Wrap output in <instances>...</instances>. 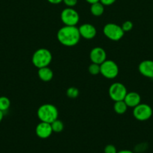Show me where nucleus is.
Segmentation results:
<instances>
[{
  "instance_id": "nucleus-3",
  "label": "nucleus",
  "mask_w": 153,
  "mask_h": 153,
  "mask_svg": "<svg viewBox=\"0 0 153 153\" xmlns=\"http://www.w3.org/2000/svg\"><path fill=\"white\" fill-rule=\"evenodd\" d=\"M52 59L50 51L45 48H40L34 52L32 58V64L38 69L48 67Z\"/></svg>"
},
{
  "instance_id": "nucleus-12",
  "label": "nucleus",
  "mask_w": 153,
  "mask_h": 153,
  "mask_svg": "<svg viewBox=\"0 0 153 153\" xmlns=\"http://www.w3.org/2000/svg\"><path fill=\"white\" fill-rule=\"evenodd\" d=\"M138 70L141 75L146 78L153 79V61L145 60L140 63Z\"/></svg>"
},
{
  "instance_id": "nucleus-10",
  "label": "nucleus",
  "mask_w": 153,
  "mask_h": 153,
  "mask_svg": "<svg viewBox=\"0 0 153 153\" xmlns=\"http://www.w3.org/2000/svg\"><path fill=\"white\" fill-rule=\"evenodd\" d=\"M53 132L51 127V124L48 123L41 122L39 123L35 128L36 135L40 139H46Z\"/></svg>"
},
{
  "instance_id": "nucleus-17",
  "label": "nucleus",
  "mask_w": 153,
  "mask_h": 153,
  "mask_svg": "<svg viewBox=\"0 0 153 153\" xmlns=\"http://www.w3.org/2000/svg\"><path fill=\"white\" fill-rule=\"evenodd\" d=\"M51 127H52L53 132L60 133L63 131L64 126L62 121L59 120L58 119H56L51 123Z\"/></svg>"
},
{
  "instance_id": "nucleus-1",
  "label": "nucleus",
  "mask_w": 153,
  "mask_h": 153,
  "mask_svg": "<svg viewBox=\"0 0 153 153\" xmlns=\"http://www.w3.org/2000/svg\"><path fill=\"white\" fill-rule=\"evenodd\" d=\"M79 29L76 26L64 25L57 32V39L62 45L64 46H74L80 40Z\"/></svg>"
},
{
  "instance_id": "nucleus-16",
  "label": "nucleus",
  "mask_w": 153,
  "mask_h": 153,
  "mask_svg": "<svg viewBox=\"0 0 153 153\" xmlns=\"http://www.w3.org/2000/svg\"><path fill=\"white\" fill-rule=\"evenodd\" d=\"M128 106L126 103L124 102V100H121V101L115 102L113 105V109L115 112L118 114H123L126 112L128 109Z\"/></svg>"
},
{
  "instance_id": "nucleus-6",
  "label": "nucleus",
  "mask_w": 153,
  "mask_h": 153,
  "mask_svg": "<svg viewBox=\"0 0 153 153\" xmlns=\"http://www.w3.org/2000/svg\"><path fill=\"white\" fill-rule=\"evenodd\" d=\"M60 17L64 25L76 26L80 20L79 13L73 7H66L63 9L61 12Z\"/></svg>"
},
{
  "instance_id": "nucleus-19",
  "label": "nucleus",
  "mask_w": 153,
  "mask_h": 153,
  "mask_svg": "<svg viewBox=\"0 0 153 153\" xmlns=\"http://www.w3.org/2000/svg\"><path fill=\"white\" fill-rule=\"evenodd\" d=\"M88 70L89 73L93 76H96V75L99 74L100 71V65L98 64H94V63H92L88 67Z\"/></svg>"
},
{
  "instance_id": "nucleus-25",
  "label": "nucleus",
  "mask_w": 153,
  "mask_h": 153,
  "mask_svg": "<svg viewBox=\"0 0 153 153\" xmlns=\"http://www.w3.org/2000/svg\"><path fill=\"white\" fill-rule=\"evenodd\" d=\"M47 1L52 4H59V3L62 2L63 0H47Z\"/></svg>"
},
{
  "instance_id": "nucleus-24",
  "label": "nucleus",
  "mask_w": 153,
  "mask_h": 153,
  "mask_svg": "<svg viewBox=\"0 0 153 153\" xmlns=\"http://www.w3.org/2000/svg\"><path fill=\"white\" fill-rule=\"evenodd\" d=\"M116 0H100V2L104 4V6H110L115 3Z\"/></svg>"
},
{
  "instance_id": "nucleus-7",
  "label": "nucleus",
  "mask_w": 153,
  "mask_h": 153,
  "mask_svg": "<svg viewBox=\"0 0 153 153\" xmlns=\"http://www.w3.org/2000/svg\"><path fill=\"white\" fill-rule=\"evenodd\" d=\"M128 91L126 87L120 82L112 84L109 88V95L114 102L124 100Z\"/></svg>"
},
{
  "instance_id": "nucleus-13",
  "label": "nucleus",
  "mask_w": 153,
  "mask_h": 153,
  "mask_svg": "<svg viewBox=\"0 0 153 153\" xmlns=\"http://www.w3.org/2000/svg\"><path fill=\"white\" fill-rule=\"evenodd\" d=\"M124 102L126 103L128 107L134 108L140 103L141 97L139 94L136 92L127 93L124 99Z\"/></svg>"
},
{
  "instance_id": "nucleus-4",
  "label": "nucleus",
  "mask_w": 153,
  "mask_h": 153,
  "mask_svg": "<svg viewBox=\"0 0 153 153\" xmlns=\"http://www.w3.org/2000/svg\"><path fill=\"white\" fill-rule=\"evenodd\" d=\"M103 32L108 39L113 41L120 40L124 34L122 27L112 22H110L104 25L103 28Z\"/></svg>"
},
{
  "instance_id": "nucleus-9",
  "label": "nucleus",
  "mask_w": 153,
  "mask_h": 153,
  "mask_svg": "<svg viewBox=\"0 0 153 153\" xmlns=\"http://www.w3.org/2000/svg\"><path fill=\"white\" fill-rule=\"evenodd\" d=\"M89 58L92 63L101 64L106 60V53L104 49L101 47H94L91 50L89 53Z\"/></svg>"
},
{
  "instance_id": "nucleus-22",
  "label": "nucleus",
  "mask_w": 153,
  "mask_h": 153,
  "mask_svg": "<svg viewBox=\"0 0 153 153\" xmlns=\"http://www.w3.org/2000/svg\"><path fill=\"white\" fill-rule=\"evenodd\" d=\"M104 152V153H117V150L114 145L109 144L105 146Z\"/></svg>"
},
{
  "instance_id": "nucleus-28",
  "label": "nucleus",
  "mask_w": 153,
  "mask_h": 153,
  "mask_svg": "<svg viewBox=\"0 0 153 153\" xmlns=\"http://www.w3.org/2000/svg\"><path fill=\"white\" fill-rule=\"evenodd\" d=\"M3 117H4V112H2V111H0V123L2 121Z\"/></svg>"
},
{
  "instance_id": "nucleus-15",
  "label": "nucleus",
  "mask_w": 153,
  "mask_h": 153,
  "mask_svg": "<svg viewBox=\"0 0 153 153\" xmlns=\"http://www.w3.org/2000/svg\"><path fill=\"white\" fill-rule=\"evenodd\" d=\"M90 11H91L92 14L94 16H101L104 11V5L100 1L93 3L91 4Z\"/></svg>"
},
{
  "instance_id": "nucleus-20",
  "label": "nucleus",
  "mask_w": 153,
  "mask_h": 153,
  "mask_svg": "<svg viewBox=\"0 0 153 153\" xmlns=\"http://www.w3.org/2000/svg\"><path fill=\"white\" fill-rule=\"evenodd\" d=\"M66 95L70 99H75L79 96V90L75 87H70L66 91Z\"/></svg>"
},
{
  "instance_id": "nucleus-27",
  "label": "nucleus",
  "mask_w": 153,
  "mask_h": 153,
  "mask_svg": "<svg viewBox=\"0 0 153 153\" xmlns=\"http://www.w3.org/2000/svg\"><path fill=\"white\" fill-rule=\"evenodd\" d=\"M86 1H87L88 3H89V4H93V3H95V2H98V1H100V0H86Z\"/></svg>"
},
{
  "instance_id": "nucleus-14",
  "label": "nucleus",
  "mask_w": 153,
  "mask_h": 153,
  "mask_svg": "<svg viewBox=\"0 0 153 153\" xmlns=\"http://www.w3.org/2000/svg\"><path fill=\"white\" fill-rule=\"evenodd\" d=\"M38 76L40 80L47 82L52 80V77H53V73L49 67H45L38 69Z\"/></svg>"
},
{
  "instance_id": "nucleus-26",
  "label": "nucleus",
  "mask_w": 153,
  "mask_h": 153,
  "mask_svg": "<svg viewBox=\"0 0 153 153\" xmlns=\"http://www.w3.org/2000/svg\"><path fill=\"white\" fill-rule=\"evenodd\" d=\"M117 153H134L132 151L128 150V149H123V150H120L118 152H117Z\"/></svg>"
},
{
  "instance_id": "nucleus-5",
  "label": "nucleus",
  "mask_w": 153,
  "mask_h": 153,
  "mask_svg": "<svg viewBox=\"0 0 153 153\" xmlns=\"http://www.w3.org/2000/svg\"><path fill=\"white\" fill-rule=\"evenodd\" d=\"M100 73L106 79H115L118 74V65L112 60L106 59L100 64Z\"/></svg>"
},
{
  "instance_id": "nucleus-8",
  "label": "nucleus",
  "mask_w": 153,
  "mask_h": 153,
  "mask_svg": "<svg viewBox=\"0 0 153 153\" xmlns=\"http://www.w3.org/2000/svg\"><path fill=\"white\" fill-rule=\"evenodd\" d=\"M133 115L135 119L139 121L148 120L152 116V109L148 105L140 103L134 108Z\"/></svg>"
},
{
  "instance_id": "nucleus-18",
  "label": "nucleus",
  "mask_w": 153,
  "mask_h": 153,
  "mask_svg": "<svg viewBox=\"0 0 153 153\" xmlns=\"http://www.w3.org/2000/svg\"><path fill=\"white\" fill-rule=\"evenodd\" d=\"M10 106V101L8 97H0V111L2 112L6 111Z\"/></svg>"
},
{
  "instance_id": "nucleus-23",
  "label": "nucleus",
  "mask_w": 153,
  "mask_h": 153,
  "mask_svg": "<svg viewBox=\"0 0 153 153\" xmlns=\"http://www.w3.org/2000/svg\"><path fill=\"white\" fill-rule=\"evenodd\" d=\"M63 2L68 7H73L77 4V0H63Z\"/></svg>"
},
{
  "instance_id": "nucleus-11",
  "label": "nucleus",
  "mask_w": 153,
  "mask_h": 153,
  "mask_svg": "<svg viewBox=\"0 0 153 153\" xmlns=\"http://www.w3.org/2000/svg\"><path fill=\"white\" fill-rule=\"evenodd\" d=\"M81 37L86 40H91L96 36L97 30L95 27L89 23H84L78 28Z\"/></svg>"
},
{
  "instance_id": "nucleus-21",
  "label": "nucleus",
  "mask_w": 153,
  "mask_h": 153,
  "mask_svg": "<svg viewBox=\"0 0 153 153\" xmlns=\"http://www.w3.org/2000/svg\"><path fill=\"white\" fill-rule=\"evenodd\" d=\"M133 22L130 20H127L123 22L121 27L123 31H124V32H128V31H130L133 28Z\"/></svg>"
},
{
  "instance_id": "nucleus-2",
  "label": "nucleus",
  "mask_w": 153,
  "mask_h": 153,
  "mask_svg": "<svg viewBox=\"0 0 153 153\" xmlns=\"http://www.w3.org/2000/svg\"><path fill=\"white\" fill-rule=\"evenodd\" d=\"M37 115L41 122L51 124L54 120L58 119V111L53 105L44 104L38 109Z\"/></svg>"
}]
</instances>
